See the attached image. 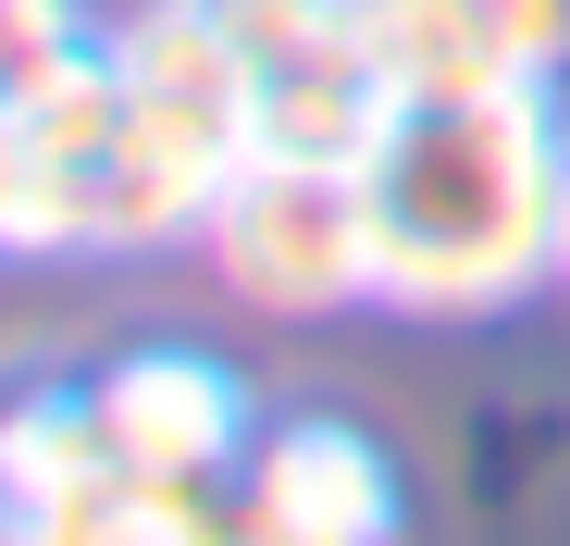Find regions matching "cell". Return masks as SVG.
Returning <instances> with one entry per match:
<instances>
[{"label": "cell", "mask_w": 570, "mask_h": 546, "mask_svg": "<svg viewBox=\"0 0 570 546\" xmlns=\"http://www.w3.org/2000/svg\"><path fill=\"white\" fill-rule=\"evenodd\" d=\"M347 26L385 75V100H459V87H509L484 38L459 26V0H347Z\"/></svg>", "instance_id": "cell-7"}, {"label": "cell", "mask_w": 570, "mask_h": 546, "mask_svg": "<svg viewBox=\"0 0 570 546\" xmlns=\"http://www.w3.org/2000/svg\"><path fill=\"white\" fill-rule=\"evenodd\" d=\"M558 286H570V174H558Z\"/></svg>", "instance_id": "cell-12"}, {"label": "cell", "mask_w": 570, "mask_h": 546, "mask_svg": "<svg viewBox=\"0 0 570 546\" xmlns=\"http://www.w3.org/2000/svg\"><path fill=\"white\" fill-rule=\"evenodd\" d=\"M112 75H125V113L161 125V137H186L212 174L261 162V75L224 38L212 0H149L137 26H112Z\"/></svg>", "instance_id": "cell-3"}, {"label": "cell", "mask_w": 570, "mask_h": 546, "mask_svg": "<svg viewBox=\"0 0 570 546\" xmlns=\"http://www.w3.org/2000/svg\"><path fill=\"white\" fill-rule=\"evenodd\" d=\"M100 248V199H87V162L38 149L13 113H0V261H62Z\"/></svg>", "instance_id": "cell-8"}, {"label": "cell", "mask_w": 570, "mask_h": 546, "mask_svg": "<svg viewBox=\"0 0 570 546\" xmlns=\"http://www.w3.org/2000/svg\"><path fill=\"white\" fill-rule=\"evenodd\" d=\"M87 410H100L112 460L161 472V485H224V472H248V447H261L248 386L224 373V360H199V348H125L112 373L87 386Z\"/></svg>", "instance_id": "cell-4"}, {"label": "cell", "mask_w": 570, "mask_h": 546, "mask_svg": "<svg viewBox=\"0 0 570 546\" xmlns=\"http://www.w3.org/2000/svg\"><path fill=\"white\" fill-rule=\"evenodd\" d=\"M558 174H570V137L546 87L397 100L360 162L372 299L422 323H484L558 286Z\"/></svg>", "instance_id": "cell-1"}, {"label": "cell", "mask_w": 570, "mask_h": 546, "mask_svg": "<svg viewBox=\"0 0 570 546\" xmlns=\"http://www.w3.org/2000/svg\"><path fill=\"white\" fill-rule=\"evenodd\" d=\"M199 248L248 311H285V323L372 299V212H360V174H335V162H273L261 149L212 199Z\"/></svg>", "instance_id": "cell-2"}, {"label": "cell", "mask_w": 570, "mask_h": 546, "mask_svg": "<svg viewBox=\"0 0 570 546\" xmlns=\"http://www.w3.org/2000/svg\"><path fill=\"white\" fill-rule=\"evenodd\" d=\"M236 534H261V546H372V534H397V472L360 422H273L248 447Z\"/></svg>", "instance_id": "cell-5"}, {"label": "cell", "mask_w": 570, "mask_h": 546, "mask_svg": "<svg viewBox=\"0 0 570 546\" xmlns=\"http://www.w3.org/2000/svg\"><path fill=\"white\" fill-rule=\"evenodd\" d=\"M224 38L248 50V75H285V62H311L347 38V0H212Z\"/></svg>", "instance_id": "cell-10"}, {"label": "cell", "mask_w": 570, "mask_h": 546, "mask_svg": "<svg viewBox=\"0 0 570 546\" xmlns=\"http://www.w3.org/2000/svg\"><path fill=\"white\" fill-rule=\"evenodd\" d=\"M459 26L484 38V62L509 87H558L570 75V0H459Z\"/></svg>", "instance_id": "cell-9"}, {"label": "cell", "mask_w": 570, "mask_h": 546, "mask_svg": "<svg viewBox=\"0 0 570 546\" xmlns=\"http://www.w3.org/2000/svg\"><path fill=\"white\" fill-rule=\"evenodd\" d=\"M224 187H236V174H212L186 137H161V125L125 113V137L100 149V174H87V199H100V248H174V236H199Z\"/></svg>", "instance_id": "cell-6"}, {"label": "cell", "mask_w": 570, "mask_h": 546, "mask_svg": "<svg viewBox=\"0 0 570 546\" xmlns=\"http://www.w3.org/2000/svg\"><path fill=\"white\" fill-rule=\"evenodd\" d=\"M75 50H87V13H75V0H0V113H13L50 62H75Z\"/></svg>", "instance_id": "cell-11"}]
</instances>
